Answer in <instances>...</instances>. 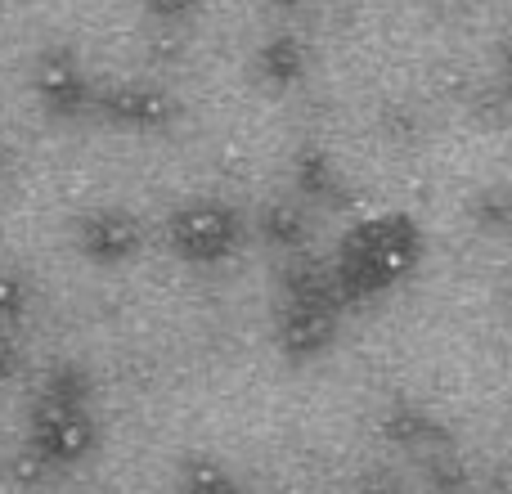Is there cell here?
Segmentation results:
<instances>
[{"label": "cell", "instance_id": "cell-4", "mask_svg": "<svg viewBox=\"0 0 512 494\" xmlns=\"http://www.w3.org/2000/svg\"><path fill=\"white\" fill-rule=\"evenodd\" d=\"M149 9L158 18H185L194 9V0H149Z\"/></svg>", "mask_w": 512, "mask_h": 494}, {"label": "cell", "instance_id": "cell-2", "mask_svg": "<svg viewBox=\"0 0 512 494\" xmlns=\"http://www.w3.org/2000/svg\"><path fill=\"white\" fill-rule=\"evenodd\" d=\"M117 113L135 117V122H162L171 113V99L158 95V90H122L117 95Z\"/></svg>", "mask_w": 512, "mask_h": 494}, {"label": "cell", "instance_id": "cell-3", "mask_svg": "<svg viewBox=\"0 0 512 494\" xmlns=\"http://www.w3.org/2000/svg\"><path fill=\"white\" fill-rule=\"evenodd\" d=\"M185 243H203V247H221L225 243V216L212 207H194L185 216Z\"/></svg>", "mask_w": 512, "mask_h": 494}, {"label": "cell", "instance_id": "cell-1", "mask_svg": "<svg viewBox=\"0 0 512 494\" xmlns=\"http://www.w3.org/2000/svg\"><path fill=\"white\" fill-rule=\"evenodd\" d=\"M306 68V50H301L297 36H270L261 50V72L274 81V86H288V81L301 77Z\"/></svg>", "mask_w": 512, "mask_h": 494}]
</instances>
